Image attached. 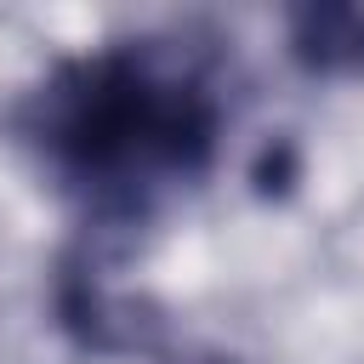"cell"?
I'll list each match as a JSON object with an SVG mask.
<instances>
[{
  "instance_id": "cell-1",
  "label": "cell",
  "mask_w": 364,
  "mask_h": 364,
  "mask_svg": "<svg viewBox=\"0 0 364 364\" xmlns=\"http://www.w3.org/2000/svg\"><path fill=\"white\" fill-rule=\"evenodd\" d=\"M17 125L102 222H131L165 188L205 176L222 136V91L193 46L125 40L57 63Z\"/></svg>"
},
{
  "instance_id": "cell-2",
  "label": "cell",
  "mask_w": 364,
  "mask_h": 364,
  "mask_svg": "<svg viewBox=\"0 0 364 364\" xmlns=\"http://www.w3.org/2000/svg\"><path fill=\"white\" fill-rule=\"evenodd\" d=\"M57 318L63 330L91 347V353H131V347H148V330L154 318H131V301H119L102 279V262L91 245H74L63 262H57Z\"/></svg>"
},
{
  "instance_id": "cell-3",
  "label": "cell",
  "mask_w": 364,
  "mask_h": 364,
  "mask_svg": "<svg viewBox=\"0 0 364 364\" xmlns=\"http://www.w3.org/2000/svg\"><path fill=\"white\" fill-rule=\"evenodd\" d=\"M290 57L307 74H364V6L290 11Z\"/></svg>"
},
{
  "instance_id": "cell-4",
  "label": "cell",
  "mask_w": 364,
  "mask_h": 364,
  "mask_svg": "<svg viewBox=\"0 0 364 364\" xmlns=\"http://www.w3.org/2000/svg\"><path fill=\"white\" fill-rule=\"evenodd\" d=\"M290 182H296V148L279 142V148H267L262 165H256V193H284Z\"/></svg>"
},
{
  "instance_id": "cell-5",
  "label": "cell",
  "mask_w": 364,
  "mask_h": 364,
  "mask_svg": "<svg viewBox=\"0 0 364 364\" xmlns=\"http://www.w3.org/2000/svg\"><path fill=\"white\" fill-rule=\"evenodd\" d=\"M182 364H239V358H228V353H193V358H182Z\"/></svg>"
}]
</instances>
